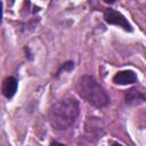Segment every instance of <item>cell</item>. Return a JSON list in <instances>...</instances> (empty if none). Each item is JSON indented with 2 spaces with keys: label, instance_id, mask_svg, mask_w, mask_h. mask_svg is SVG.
<instances>
[{
  "label": "cell",
  "instance_id": "obj_1",
  "mask_svg": "<svg viewBox=\"0 0 146 146\" xmlns=\"http://www.w3.org/2000/svg\"><path fill=\"white\" fill-rule=\"evenodd\" d=\"M79 113V102L72 97H68L51 105L48 113V119L54 129L65 130L75 122Z\"/></svg>",
  "mask_w": 146,
  "mask_h": 146
},
{
  "label": "cell",
  "instance_id": "obj_2",
  "mask_svg": "<svg viewBox=\"0 0 146 146\" xmlns=\"http://www.w3.org/2000/svg\"><path fill=\"white\" fill-rule=\"evenodd\" d=\"M75 91L90 105L103 108L110 104V96L105 89L90 75H82L75 83Z\"/></svg>",
  "mask_w": 146,
  "mask_h": 146
},
{
  "label": "cell",
  "instance_id": "obj_3",
  "mask_svg": "<svg viewBox=\"0 0 146 146\" xmlns=\"http://www.w3.org/2000/svg\"><path fill=\"white\" fill-rule=\"evenodd\" d=\"M104 19H105V22L107 24L116 25V26L122 27L123 30L129 31V32L132 31V26L127 21V18L121 13H119V11H116L114 9H111V8L105 9V11H104Z\"/></svg>",
  "mask_w": 146,
  "mask_h": 146
},
{
  "label": "cell",
  "instance_id": "obj_4",
  "mask_svg": "<svg viewBox=\"0 0 146 146\" xmlns=\"http://www.w3.org/2000/svg\"><path fill=\"white\" fill-rule=\"evenodd\" d=\"M113 82L115 84H120V86H127V84H132L135 82H137V75L133 71L131 70H124V71H120L117 72L114 76H113Z\"/></svg>",
  "mask_w": 146,
  "mask_h": 146
},
{
  "label": "cell",
  "instance_id": "obj_5",
  "mask_svg": "<svg viewBox=\"0 0 146 146\" xmlns=\"http://www.w3.org/2000/svg\"><path fill=\"white\" fill-rule=\"evenodd\" d=\"M18 82L14 76H7L2 82V95L10 99L17 91Z\"/></svg>",
  "mask_w": 146,
  "mask_h": 146
},
{
  "label": "cell",
  "instance_id": "obj_6",
  "mask_svg": "<svg viewBox=\"0 0 146 146\" xmlns=\"http://www.w3.org/2000/svg\"><path fill=\"white\" fill-rule=\"evenodd\" d=\"M125 100L129 104H131L133 102H145L146 100V95L140 92L137 89H130L125 94Z\"/></svg>",
  "mask_w": 146,
  "mask_h": 146
},
{
  "label": "cell",
  "instance_id": "obj_7",
  "mask_svg": "<svg viewBox=\"0 0 146 146\" xmlns=\"http://www.w3.org/2000/svg\"><path fill=\"white\" fill-rule=\"evenodd\" d=\"M73 67H74V63H73V62H66V63H64V64L58 68V71H57V73H56V76H58L63 71H64V72H70V71H72Z\"/></svg>",
  "mask_w": 146,
  "mask_h": 146
},
{
  "label": "cell",
  "instance_id": "obj_8",
  "mask_svg": "<svg viewBox=\"0 0 146 146\" xmlns=\"http://www.w3.org/2000/svg\"><path fill=\"white\" fill-rule=\"evenodd\" d=\"M105 3H108V5H112V3H114L116 0H103Z\"/></svg>",
  "mask_w": 146,
  "mask_h": 146
}]
</instances>
